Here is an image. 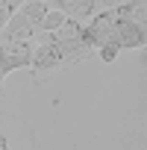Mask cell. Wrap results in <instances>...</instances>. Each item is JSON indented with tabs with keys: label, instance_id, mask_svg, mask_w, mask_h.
I'll return each instance as SVG.
<instances>
[{
	"label": "cell",
	"instance_id": "15",
	"mask_svg": "<svg viewBox=\"0 0 147 150\" xmlns=\"http://www.w3.org/2000/svg\"><path fill=\"white\" fill-rule=\"evenodd\" d=\"M15 3H24V0H15Z\"/></svg>",
	"mask_w": 147,
	"mask_h": 150
},
{
	"label": "cell",
	"instance_id": "1",
	"mask_svg": "<svg viewBox=\"0 0 147 150\" xmlns=\"http://www.w3.org/2000/svg\"><path fill=\"white\" fill-rule=\"evenodd\" d=\"M47 41H53L62 53V65H77L80 59H86L91 53L86 35H83V24L80 21H74V18H65V24L53 33H44Z\"/></svg>",
	"mask_w": 147,
	"mask_h": 150
},
{
	"label": "cell",
	"instance_id": "13",
	"mask_svg": "<svg viewBox=\"0 0 147 150\" xmlns=\"http://www.w3.org/2000/svg\"><path fill=\"white\" fill-rule=\"evenodd\" d=\"M0 150H15L12 147V135H9V129L0 124Z\"/></svg>",
	"mask_w": 147,
	"mask_h": 150
},
{
	"label": "cell",
	"instance_id": "3",
	"mask_svg": "<svg viewBox=\"0 0 147 150\" xmlns=\"http://www.w3.org/2000/svg\"><path fill=\"white\" fill-rule=\"evenodd\" d=\"M56 68H62V53H59V47H56L53 41L44 38V41L33 50V62H30L33 80L41 83V80H44V74H50V71H56Z\"/></svg>",
	"mask_w": 147,
	"mask_h": 150
},
{
	"label": "cell",
	"instance_id": "14",
	"mask_svg": "<svg viewBox=\"0 0 147 150\" xmlns=\"http://www.w3.org/2000/svg\"><path fill=\"white\" fill-rule=\"evenodd\" d=\"M97 6H106V9H115V6H121L124 0H94Z\"/></svg>",
	"mask_w": 147,
	"mask_h": 150
},
{
	"label": "cell",
	"instance_id": "16",
	"mask_svg": "<svg viewBox=\"0 0 147 150\" xmlns=\"http://www.w3.org/2000/svg\"><path fill=\"white\" fill-rule=\"evenodd\" d=\"M129 150H135V147H129Z\"/></svg>",
	"mask_w": 147,
	"mask_h": 150
},
{
	"label": "cell",
	"instance_id": "4",
	"mask_svg": "<svg viewBox=\"0 0 147 150\" xmlns=\"http://www.w3.org/2000/svg\"><path fill=\"white\" fill-rule=\"evenodd\" d=\"M83 35H86V41H88L91 50H97L100 44H106L115 35V15H112V9H103V12L91 15L88 27H83Z\"/></svg>",
	"mask_w": 147,
	"mask_h": 150
},
{
	"label": "cell",
	"instance_id": "6",
	"mask_svg": "<svg viewBox=\"0 0 147 150\" xmlns=\"http://www.w3.org/2000/svg\"><path fill=\"white\" fill-rule=\"evenodd\" d=\"M44 3H53L65 18H74V21H83V18H91L97 3L94 0H44Z\"/></svg>",
	"mask_w": 147,
	"mask_h": 150
},
{
	"label": "cell",
	"instance_id": "7",
	"mask_svg": "<svg viewBox=\"0 0 147 150\" xmlns=\"http://www.w3.org/2000/svg\"><path fill=\"white\" fill-rule=\"evenodd\" d=\"M0 33H3L6 41H30V35L35 33V27H33V24L21 15V9H18V12L9 15V21L3 24V30H0Z\"/></svg>",
	"mask_w": 147,
	"mask_h": 150
},
{
	"label": "cell",
	"instance_id": "5",
	"mask_svg": "<svg viewBox=\"0 0 147 150\" xmlns=\"http://www.w3.org/2000/svg\"><path fill=\"white\" fill-rule=\"evenodd\" d=\"M115 38H118L121 50H124V47H129V50H144V44H147V33H144V27L135 24V21H115Z\"/></svg>",
	"mask_w": 147,
	"mask_h": 150
},
{
	"label": "cell",
	"instance_id": "12",
	"mask_svg": "<svg viewBox=\"0 0 147 150\" xmlns=\"http://www.w3.org/2000/svg\"><path fill=\"white\" fill-rule=\"evenodd\" d=\"M18 9V3L15 0H0V30H3V24L9 21V15Z\"/></svg>",
	"mask_w": 147,
	"mask_h": 150
},
{
	"label": "cell",
	"instance_id": "10",
	"mask_svg": "<svg viewBox=\"0 0 147 150\" xmlns=\"http://www.w3.org/2000/svg\"><path fill=\"white\" fill-rule=\"evenodd\" d=\"M65 24V15L59 12V9H47V15H44V21L38 24V30L41 33H53V30H59Z\"/></svg>",
	"mask_w": 147,
	"mask_h": 150
},
{
	"label": "cell",
	"instance_id": "8",
	"mask_svg": "<svg viewBox=\"0 0 147 150\" xmlns=\"http://www.w3.org/2000/svg\"><path fill=\"white\" fill-rule=\"evenodd\" d=\"M115 21H135L144 27V18H147V0H124L121 6L112 9Z\"/></svg>",
	"mask_w": 147,
	"mask_h": 150
},
{
	"label": "cell",
	"instance_id": "9",
	"mask_svg": "<svg viewBox=\"0 0 147 150\" xmlns=\"http://www.w3.org/2000/svg\"><path fill=\"white\" fill-rule=\"evenodd\" d=\"M47 3H44V0H24V3H21V15L38 30V24L44 21V15H47Z\"/></svg>",
	"mask_w": 147,
	"mask_h": 150
},
{
	"label": "cell",
	"instance_id": "11",
	"mask_svg": "<svg viewBox=\"0 0 147 150\" xmlns=\"http://www.w3.org/2000/svg\"><path fill=\"white\" fill-rule=\"evenodd\" d=\"M97 53H100V59H103V62H115V59H118V53H121V44H118V38L112 35L106 44H100V47H97Z\"/></svg>",
	"mask_w": 147,
	"mask_h": 150
},
{
	"label": "cell",
	"instance_id": "2",
	"mask_svg": "<svg viewBox=\"0 0 147 150\" xmlns=\"http://www.w3.org/2000/svg\"><path fill=\"white\" fill-rule=\"evenodd\" d=\"M33 62V47L27 41H3L0 44V80L18 68H30Z\"/></svg>",
	"mask_w": 147,
	"mask_h": 150
}]
</instances>
